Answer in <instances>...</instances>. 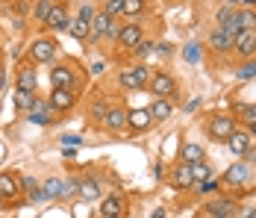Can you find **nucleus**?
<instances>
[{"label": "nucleus", "mask_w": 256, "mask_h": 218, "mask_svg": "<svg viewBox=\"0 0 256 218\" xmlns=\"http://www.w3.org/2000/svg\"><path fill=\"white\" fill-rule=\"evenodd\" d=\"M206 130H209V136L215 142H227L232 133L238 130V118H232V115H212L209 124H206Z\"/></svg>", "instance_id": "obj_1"}, {"label": "nucleus", "mask_w": 256, "mask_h": 218, "mask_svg": "<svg viewBox=\"0 0 256 218\" xmlns=\"http://www.w3.org/2000/svg\"><path fill=\"white\" fill-rule=\"evenodd\" d=\"M150 68L148 65H136V68H127V71H121V77H118V83L124 86V89H130V92H136V89H144L148 83H150Z\"/></svg>", "instance_id": "obj_2"}, {"label": "nucleus", "mask_w": 256, "mask_h": 218, "mask_svg": "<svg viewBox=\"0 0 256 218\" xmlns=\"http://www.w3.org/2000/svg\"><path fill=\"white\" fill-rule=\"evenodd\" d=\"M148 89H150L156 97L174 100V97H177V80H174L168 71H156L154 77H150V83H148Z\"/></svg>", "instance_id": "obj_3"}, {"label": "nucleus", "mask_w": 256, "mask_h": 218, "mask_svg": "<svg viewBox=\"0 0 256 218\" xmlns=\"http://www.w3.org/2000/svg\"><path fill=\"white\" fill-rule=\"evenodd\" d=\"M206 212L212 218H236L238 215V200H232V197H218V200H212V203L206 206Z\"/></svg>", "instance_id": "obj_4"}, {"label": "nucleus", "mask_w": 256, "mask_h": 218, "mask_svg": "<svg viewBox=\"0 0 256 218\" xmlns=\"http://www.w3.org/2000/svg\"><path fill=\"white\" fill-rule=\"evenodd\" d=\"M56 56V42L53 39H36L30 45V59L32 62H50Z\"/></svg>", "instance_id": "obj_5"}, {"label": "nucleus", "mask_w": 256, "mask_h": 218, "mask_svg": "<svg viewBox=\"0 0 256 218\" xmlns=\"http://www.w3.org/2000/svg\"><path fill=\"white\" fill-rule=\"evenodd\" d=\"M232 50L244 59H250L256 53V30H242L236 39H232Z\"/></svg>", "instance_id": "obj_6"}, {"label": "nucleus", "mask_w": 256, "mask_h": 218, "mask_svg": "<svg viewBox=\"0 0 256 218\" xmlns=\"http://www.w3.org/2000/svg\"><path fill=\"white\" fill-rule=\"evenodd\" d=\"M50 83H53V89H74L77 74H74L71 65H56L50 71Z\"/></svg>", "instance_id": "obj_7"}, {"label": "nucleus", "mask_w": 256, "mask_h": 218, "mask_svg": "<svg viewBox=\"0 0 256 218\" xmlns=\"http://www.w3.org/2000/svg\"><path fill=\"white\" fill-rule=\"evenodd\" d=\"M127 109H121V106H112V109H106V115H103V127L109 130V133H121L124 127H127Z\"/></svg>", "instance_id": "obj_8"}, {"label": "nucleus", "mask_w": 256, "mask_h": 218, "mask_svg": "<svg viewBox=\"0 0 256 218\" xmlns=\"http://www.w3.org/2000/svg\"><path fill=\"white\" fill-rule=\"evenodd\" d=\"M53 112H56V109L50 106V100L44 103L42 97H36V103H32V109H30L26 115H30V121H36V124H53V121H56V118H53Z\"/></svg>", "instance_id": "obj_9"}, {"label": "nucleus", "mask_w": 256, "mask_h": 218, "mask_svg": "<svg viewBox=\"0 0 256 218\" xmlns=\"http://www.w3.org/2000/svg\"><path fill=\"white\" fill-rule=\"evenodd\" d=\"M74 100H77L74 89H53V95H50V106L56 109V112H68V109L74 106Z\"/></svg>", "instance_id": "obj_10"}, {"label": "nucleus", "mask_w": 256, "mask_h": 218, "mask_svg": "<svg viewBox=\"0 0 256 218\" xmlns=\"http://www.w3.org/2000/svg\"><path fill=\"white\" fill-rule=\"evenodd\" d=\"M44 24L50 27V30H68V27H71L68 6H65V3H56V6H53V12L48 15V21H44Z\"/></svg>", "instance_id": "obj_11"}, {"label": "nucleus", "mask_w": 256, "mask_h": 218, "mask_svg": "<svg viewBox=\"0 0 256 218\" xmlns=\"http://www.w3.org/2000/svg\"><path fill=\"white\" fill-rule=\"evenodd\" d=\"M127 121H130V127H132L136 133H144V130H150L154 115H150V109H130V112H127Z\"/></svg>", "instance_id": "obj_12"}, {"label": "nucleus", "mask_w": 256, "mask_h": 218, "mask_svg": "<svg viewBox=\"0 0 256 218\" xmlns=\"http://www.w3.org/2000/svg\"><path fill=\"white\" fill-rule=\"evenodd\" d=\"M250 139H254V136H250L248 130H236L230 139H227L232 156H244V153H248V147H250Z\"/></svg>", "instance_id": "obj_13"}, {"label": "nucleus", "mask_w": 256, "mask_h": 218, "mask_svg": "<svg viewBox=\"0 0 256 218\" xmlns=\"http://www.w3.org/2000/svg\"><path fill=\"white\" fill-rule=\"evenodd\" d=\"M248 177H250V165H248V162H238V165H230V168H227L224 183H230V186H244Z\"/></svg>", "instance_id": "obj_14"}, {"label": "nucleus", "mask_w": 256, "mask_h": 218, "mask_svg": "<svg viewBox=\"0 0 256 218\" xmlns=\"http://www.w3.org/2000/svg\"><path fill=\"white\" fill-rule=\"evenodd\" d=\"M209 48L215 50V53H227V50L232 48V39L227 36L224 27H215V30L209 33Z\"/></svg>", "instance_id": "obj_15"}, {"label": "nucleus", "mask_w": 256, "mask_h": 218, "mask_svg": "<svg viewBox=\"0 0 256 218\" xmlns=\"http://www.w3.org/2000/svg\"><path fill=\"white\" fill-rule=\"evenodd\" d=\"M150 109V115H154V121H168L171 115H174V103L168 100V97H156L154 103L148 106Z\"/></svg>", "instance_id": "obj_16"}, {"label": "nucleus", "mask_w": 256, "mask_h": 218, "mask_svg": "<svg viewBox=\"0 0 256 218\" xmlns=\"http://www.w3.org/2000/svg\"><path fill=\"white\" fill-rule=\"evenodd\" d=\"M142 39H144V36H142V27L138 24H124L121 33H118V42H121L124 48H136Z\"/></svg>", "instance_id": "obj_17"}, {"label": "nucleus", "mask_w": 256, "mask_h": 218, "mask_svg": "<svg viewBox=\"0 0 256 218\" xmlns=\"http://www.w3.org/2000/svg\"><path fill=\"white\" fill-rule=\"evenodd\" d=\"M100 215H127V203L121 194H109L100 206Z\"/></svg>", "instance_id": "obj_18"}, {"label": "nucleus", "mask_w": 256, "mask_h": 218, "mask_svg": "<svg viewBox=\"0 0 256 218\" xmlns=\"http://www.w3.org/2000/svg\"><path fill=\"white\" fill-rule=\"evenodd\" d=\"M174 186L177 189H188V186H194V174H192V162H182V165H177L174 168Z\"/></svg>", "instance_id": "obj_19"}, {"label": "nucleus", "mask_w": 256, "mask_h": 218, "mask_svg": "<svg viewBox=\"0 0 256 218\" xmlns=\"http://www.w3.org/2000/svg\"><path fill=\"white\" fill-rule=\"evenodd\" d=\"M180 159H182V162H204L206 150L198 145V142H186V145L180 147Z\"/></svg>", "instance_id": "obj_20"}, {"label": "nucleus", "mask_w": 256, "mask_h": 218, "mask_svg": "<svg viewBox=\"0 0 256 218\" xmlns=\"http://www.w3.org/2000/svg\"><path fill=\"white\" fill-rule=\"evenodd\" d=\"M42 192H44V200L65 197V183H62L59 177H48V180H44V186H42Z\"/></svg>", "instance_id": "obj_21"}, {"label": "nucleus", "mask_w": 256, "mask_h": 218, "mask_svg": "<svg viewBox=\"0 0 256 218\" xmlns=\"http://www.w3.org/2000/svg\"><path fill=\"white\" fill-rule=\"evenodd\" d=\"M0 197H3V200L18 197V180H15L12 174H0Z\"/></svg>", "instance_id": "obj_22"}, {"label": "nucleus", "mask_w": 256, "mask_h": 218, "mask_svg": "<svg viewBox=\"0 0 256 218\" xmlns=\"http://www.w3.org/2000/svg\"><path fill=\"white\" fill-rule=\"evenodd\" d=\"M236 21H238L242 30H256V9H250V6L238 9V12H236Z\"/></svg>", "instance_id": "obj_23"}, {"label": "nucleus", "mask_w": 256, "mask_h": 218, "mask_svg": "<svg viewBox=\"0 0 256 218\" xmlns=\"http://www.w3.org/2000/svg\"><path fill=\"white\" fill-rule=\"evenodd\" d=\"M32 103H36V92H26V89H15V106H18L21 112H30V109H32Z\"/></svg>", "instance_id": "obj_24"}, {"label": "nucleus", "mask_w": 256, "mask_h": 218, "mask_svg": "<svg viewBox=\"0 0 256 218\" xmlns=\"http://www.w3.org/2000/svg\"><path fill=\"white\" fill-rule=\"evenodd\" d=\"M80 194H82V200H98L100 197L98 180H80Z\"/></svg>", "instance_id": "obj_25"}, {"label": "nucleus", "mask_w": 256, "mask_h": 218, "mask_svg": "<svg viewBox=\"0 0 256 218\" xmlns=\"http://www.w3.org/2000/svg\"><path fill=\"white\" fill-rule=\"evenodd\" d=\"M68 33H71L74 39L82 42V39H88V36H92V24H88V21H82V18H74L71 27H68Z\"/></svg>", "instance_id": "obj_26"}, {"label": "nucleus", "mask_w": 256, "mask_h": 218, "mask_svg": "<svg viewBox=\"0 0 256 218\" xmlns=\"http://www.w3.org/2000/svg\"><path fill=\"white\" fill-rule=\"evenodd\" d=\"M232 112H236L244 124H254L256 121V106H254V103H236V106H232Z\"/></svg>", "instance_id": "obj_27"}, {"label": "nucleus", "mask_w": 256, "mask_h": 218, "mask_svg": "<svg viewBox=\"0 0 256 218\" xmlns=\"http://www.w3.org/2000/svg\"><path fill=\"white\" fill-rule=\"evenodd\" d=\"M18 89L36 92V71H32V68H21V71H18Z\"/></svg>", "instance_id": "obj_28"}, {"label": "nucleus", "mask_w": 256, "mask_h": 218, "mask_svg": "<svg viewBox=\"0 0 256 218\" xmlns=\"http://www.w3.org/2000/svg\"><path fill=\"white\" fill-rule=\"evenodd\" d=\"M236 12H238V9H236V6H230V3H224V6H221V9H218V12H215V21H218V27L230 24L232 18H236Z\"/></svg>", "instance_id": "obj_29"}, {"label": "nucleus", "mask_w": 256, "mask_h": 218, "mask_svg": "<svg viewBox=\"0 0 256 218\" xmlns=\"http://www.w3.org/2000/svg\"><path fill=\"white\" fill-rule=\"evenodd\" d=\"M192 174H194V183H200V180H209L212 177V168L206 165V159L204 162H192Z\"/></svg>", "instance_id": "obj_30"}, {"label": "nucleus", "mask_w": 256, "mask_h": 218, "mask_svg": "<svg viewBox=\"0 0 256 218\" xmlns=\"http://www.w3.org/2000/svg\"><path fill=\"white\" fill-rule=\"evenodd\" d=\"M53 6H56L53 0H36V18H38V21H48V15L53 12Z\"/></svg>", "instance_id": "obj_31"}, {"label": "nucleus", "mask_w": 256, "mask_h": 218, "mask_svg": "<svg viewBox=\"0 0 256 218\" xmlns=\"http://www.w3.org/2000/svg\"><path fill=\"white\" fill-rule=\"evenodd\" d=\"M238 80H254L256 77V59H248V62H242V68L236 71Z\"/></svg>", "instance_id": "obj_32"}, {"label": "nucleus", "mask_w": 256, "mask_h": 218, "mask_svg": "<svg viewBox=\"0 0 256 218\" xmlns=\"http://www.w3.org/2000/svg\"><path fill=\"white\" fill-rule=\"evenodd\" d=\"M142 12H144V0H124V15L136 18V15H142Z\"/></svg>", "instance_id": "obj_33"}, {"label": "nucleus", "mask_w": 256, "mask_h": 218, "mask_svg": "<svg viewBox=\"0 0 256 218\" xmlns=\"http://www.w3.org/2000/svg\"><path fill=\"white\" fill-rule=\"evenodd\" d=\"M103 12H106V15H112V18H115V15H121V12H124V0H106Z\"/></svg>", "instance_id": "obj_34"}, {"label": "nucleus", "mask_w": 256, "mask_h": 218, "mask_svg": "<svg viewBox=\"0 0 256 218\" xmlns=\"http://www.w3.org/2000/svg\"><path fill=\"white\" fill-rule=\"evenodd\" d=\"M150 50H154V42H144V39H142V42L132 48V56H136V59H142V56H148Z\"/></svg>", "instance_id": "obj_35"}, {"label": "nucleus", "mask_w": 256, "mask_h": 218, "mask_svg": "<svg viewBox=\"0 0 256 218\" xmlns=\"http://www.w3.org/2000/svg\"><path fill=\"white\" fill-rule=\"evenodd\" d=\"M194 186H198L194 192H200V194H209V192H215V189H218V183H215L212 177H209V180H200V183H194Z\"/></svg>", "instance_id": "obj_36"}, {"label": "nucleus", "mask_w": 256, "mask_h": 218, "mask_svg": "<svg viewBox=\"0 0 256 218\" xmlns=\"http://www.w3.org/2000/svg\"><path fill=\"white\" fill-rule=\"evenodd\" d=\"M94 15H98V12H94V6H88V3H82V6H80V18H82V21H88V24H92V21H94Z\"/></svg>", "instance_id": "obj_37"}, {"label": "nucleus", "mask_w": 256, "mask_h": 218, "mask_svg": "<svg viewBox=\"0 0 256 218\" xmlns=\"http://www.w3.org/2000/svg\"><path fill=\"white\" fill-rule=\"evenodd\" d=\"M224 30H227V36H230V39H236V36L242 33V27H238V21H236V18H232L230 24H224Z\"/></svg>", "instance_id": "obj_38"}, {"label": "nucleus", "mask_w": 256, "mask_h": 218, "mask_svg": "<svg viewBox=\"0 0 256 218\" xmlns=\"http://www.w3.org/2000/svg\"><path fill=\"white\" fill-rule=\"evenodd\" d=\"M198 56H200L198 45H188V50H186V59H188V62H198Z\"/></svg>", "instance_id": "obj_39"}, {"label": "nucleus", "mask_w": 256, "mask_h": 218, "mask_svg": "<svg viewBox=\"0 0 256 218\" xmlns=\"http://www.w3.org/2000/svg\"><path fill=\"white\" fill-rule=\"evenodd\" d=\"M103 115H106V106L103 103H94L92 106V118H103Z\"/></svg>", "instance_id": "obj_40"}, {"label": "nucleus", "mask_w": 256, "mask_h": 218, "mask_svg": "<svg viewBox=\"0 0 256 218\" xmlns=\"http://www.w3.org/2000/svg\"><path fill=\"white\" fill-rule=\"evenodd\" d=\"M242 159H248V165H250V162H256V145H254V142H250V147H248V153H244Z\"/></svg>", "instance_id": "obj_41"}, {"label": "nucleus", "mask_w": 256, "mask_h": 218, "mask_svg": "<svg viewBox=\"0 0 256 218\" xmlns=\"http://www.w3.org/2000/svg\"><path fill=\"white\" fill-rule=\"evenodd\" d=\"M168 212H165V206H156L154 212H150V218H165Z\"/></svg>", "instance_id": "obj_42"}, {"label": "nucleus", "mask_w": 256, "mask_h": 218, "mask_svg": "<svg viewBox=\"0 0 256 218\" xmlns=\"http://www.w3.org/2000/svg\"><path fill=\"white\" fill-rule=\"evenodd\" d=\"M62 142H68V145H80V136H65Z\"/></svg>", "instance_id": "obj_43"}, {"label": "nucleus", "mask_w": 256, "mask_h": 218, "mask_svg": "<svg viewBox=\"0 0 256 218\" xmlns=\"http://www.w3.org/2000/svg\"><path fill=\"white\" fill-rule=\"evenodd\" d=\"M21 183H24L26 189H36V180H32V177H24V180H21Z\"/></svg>", "instance_id": "obj_44"}, {"label": "nucleus", "mask_w": 256, "mask_h": 218, "mask_svg": "<svg viewBox=\"0 0 256 218\" xmlns=\"http://www.w3.org/2000/svg\"><path fill=\"white\" fill-rule=\"evenodd\" d=\"M242 6H250V9H256V0H242Z\"/></svg>", "instance_id": "obj_45"}, {"label": "nucleus", "mask_w": 256, "mask_h": 218, "mask_svg": "<svg viewBox=\"0 0 256 218\" xmlns=\"http://www.w3.org/2000/svg\"><path fill=\"white\" fill-rule=\"evenodd\" d=\"M248 133H250V136H256V121H254V124H248Z\"/></svg>", "instance_id": "obj_46"}, {"label": "nucleus", "mask_w": 256, "mask_h": 218, "mask_svg": "<svg viewBox=\"0 0 256 218\" xmlns=\"http://www.w3.org/2000/svg\"><path fill=\"white\" fill-rule=\"evenodd\" d=\"M242 218H256V209H248V212H244Z\"/></svg>", "instance_id": "obj_47"}, {"label": "nucleus", "mask_w": 256, "mask_h": 218, "mask_svg": "<svg viewBox=\"0 0 256 218\" xmlns=\"http://www.w3.org/2000/svg\"><path fill=\"white\" fill-rule=\"evenodd\" d=\"M227 3H230V6H242V0H227Z\"/></svg>", "instance_id": "obj_48"}, {"label": "nucleus", "mask_w": 256, "mask_h": 218, "mask_svg": "<svg viewBox=\"0 0 256 218\" xmlns=\"http://www.w3.org/2000/svg\"><path fill=\"white\" fill-rule=\"evenodd\" d=\"M100 218H121V215H100Z\"/></svg>", "instance_id": "obj_49"}, {"label": "nucleus", "mask_w": 256, "mask_h": 218, "mask_svg": "<svg viewBox=\"0 0 256 218\" xmlns=\"http://www.w3.org/2000/svg\"><path fill=\"white\" fill-rule=\"evenodd\" d=\"M0 209H3V197H0Z\"/></svg>", "instance_id": "obj_50"}, {"label": "nucleus", "mask_w": 256, "mask_h": 218, "mask_svg": "<svg viewBox=\"0 0 256 218\" xmlns=\"http://www.w3.org/2000/svg\"><path fill=\"white\" fill-rule=\"evenodd\" d=\"M121 218H130V215H121Z\"/></svg>", "instance_id": "obj_51"}, {"label": "nucleus", "mask_w": 256, "mask_h": 218, "mask_svg": "<svg viewBox=\"0 0 256 218\" xmlns=\"http://www.w3.org/2000/svg\"><path fill=\"white\" fill-rule=\"evenodd\" d=\"M30 3H36V0H30Z\"/></svg>", "instance_id": "obj_52"}]
</instances>
